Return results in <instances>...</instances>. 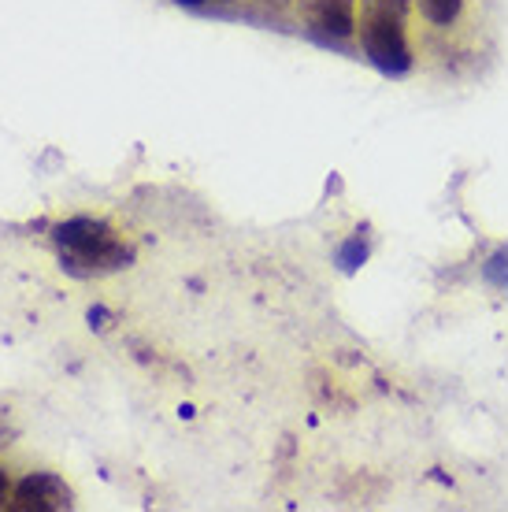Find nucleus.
Listing matches in <instances>:
<instances>
[{"label":"nucleus","instance_id":"nucleus-8","mask_svg":"<svg viewBox=\"0 0 508 512\" xmlns=\"http://www.w3.org/2000/svg\"><path fill=\"white\" fill-rule=\"evenodd\" d=\"M12 490H15L12 475L0 468V509H4V505H12Z\"/></svg>","mask_w":508,"mask_h":512},{"label":"nucleus","instance_id":"nucleus-3","mask_svg":"<svg viewBox=\"0 0 508 512\" xmlns=\"http://www.w3.org/2000/svg\"><path fill=\"white\" fill-rule=\"evenodd\" d=\"M305 26L323 41L356 38V0H297Z\"/></svg>","mask_w":508,"mask_h":512},{"label":"nucleus","instance_id":"nucleus-10","mask_svg":"<svg viewBox=\"0 0 508 512\" xmlns=\"http://www.w3.org/2000/svg\"><path fill=\"white\" fill-rule=\"evenodd\" d=\"M178 4H182V8H204L208 0H178Z\"/></svg>","mask_w":508,"mask_h":512},{"label":"nucleus","instance_id":"nucleus-7","mask_svg":"<svg viewBox=\"0 0 508 512\" xmlns=\"http://www.w3.org/2000/svg\"><path fill=\"white\" fill-rule=\"evenodd\" d=\"M483 279L497 290H508V245H501L497 253H490V260L483 264Z\"/></svg>","mask_w":508,"mask_h":512},{"label":"nucleus","instance_id":"nucleus-11","mask_svg":"<svg viewBox=\"0 0 508 512\" xmlns=\"http://www.w3.org/2000/svg\"><path fill=\"white\" fill-rule=\"evenodd\" d=\"M219 4H234V0H219Z\"/></svg>","mask_w":508,"mask_h":512},{"label":"nucleus","instance_id":"nucleus-4","mask_svg":"<svg viewBox=\"0 0 508 512\" xmlns=\"http://www.w3.org/2000/svg\"><path fill=\"white\" fill-rule=\"evenodd\" d=\"M71 505H75L71 487L52 472H30L12 490V509L19 512H60Z\"/></svg>","mask_w":508,"mask_h":512},{"label":"nucleus","instance_id":"nucleus-2","mask_svg":"<svg viewBox=\"0 0 508 512\" xmlns=\"http://www.w3.org/2000/svg\"><path fill=\"white\" fill-rule=\"evenodd\" d=\"M408 8L412 0H356L360 49L386 78H405L416 64L408 41Z\"/></svg>","mask_w":508,"mask_h":512},{"label":"nucleus","instance_id":"nucleus-6","mask_svg":"<svg viewBox=\"0 0 508 512\" xmlns=\"http://www.w3.org/2000/svg\"><path fill=\"white\" fill-rule=\"evenodd\" d=\"M368 256H371V238H368V227H364V231H356L353 238L338 249V268H342L345 275H353L356 268H364Z\"/></svg>","mask_w":508,"mask_h":512},{"label":"nucleus","instance_id":"nucleus-1","mask_svg":"<svg viewBox=\"0 0 508 512\" xmlns=\"http://www.w3.org/2000/svg\"><path fill=\"white\" fill-rule=\"evenodd\" d=\"M49 238L56 256H60V268L78 275V279H101V275H115V271H127L134 264V245L104 219H64L52 227Z\"/></svg>","mask_w":508,"mask_h":512},{"label":"nucleus","instance_id":"nucleus-5","mask_svg":"<svg viewBox=\"0 0 508 512\" xmlns=\"http://www.w3.org/2000/svg\"><path fill=\"white\" fill-rule=\"evenodd\" d=\"M416 8H420L427 23L445 30V26H453L464 15V0H416Z\"/></svg>","mask_w":508,"mask_h":512},{"label":"nucleus","instance_id":"nucleus-9","mask_svg":"<svg viewBox=\"0 0 508 512\" xmlns=\"http://www.w3.org/2000/svg\"><path fill=\"white\" fill-rule=\"evenodd\" d=\"M256 4H260V8H271V12H286L297 0H256Z\"/></svg>","mask_w":508,"mask_h":512}]
</instances>
